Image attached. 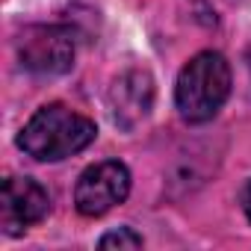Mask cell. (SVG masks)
Returning a JSON list of instances; mask_svg holds the SVG:
<instances>
[{"mask_svg":"<svg viewBox=\"0 0 251 251\" xmlns=\"http://www.w3.org/2000/svg\"><path fill=\"white\" fill-rule=\"evenodd\" d=\"M98 248H142V236L133 227H118L98 239Z\"/></svg>","mask_w":251,"mask_h":251,"instance_id":"cell-7","label":"cell"},{"mask_svg":"<svg viewBox=\"0 0 251 251\" xmlns=\"http://www.w3.org/2000/svg\"><path fill=\"white\" fill-rule=\"evenodd\" d=\"M227 95H230V65L222 53L201 50L180 68L175 86V103L183 121L204 124L216 118Z\"/></svg>","mask_w":251,"mask_h":251,"instance_id":"cell-2","label":"cell"},{"mask_svg":"<svg viewBox=\"0 0 251 251\" xmlns=\"http://www.w3.org/2000/svg\"><path fill=\"white\" fill-rule=\"evenodd\" d=\"M77 39L74 30L65 24H36L27 27L18 39V59L27 71L39 77L65 74L74 65Z\"/></svg>","mask_w":251,"mask_h":251,"instance_id":"cell-3","label":"cell"},{"mask_svg":"<svg viewBox=\"0 0 251 251\" xmlns=\"http://www.w3.org/2000/svg\"><path fill=\"white\" fill-rule=\"evenodd\" d=\"M98 136L95 121L65 103H45L18 133V148L39 163H59L86 151Z\"/></svg>","mask_w":251,"mask_h":251,"instance_id":"cell-1","label":"cell"},{"mask_svg":"<svg viewBox=\"0 0 251 251\" xmlns=\"http://www.w3.org/2000/svg\"><path fill=\"white\" fill-rule=\"evenodd\" d=\"M130 195V169L118 160H103L89 166L74 186V207L86 219L106 216L112 207L124 204Z\"/></svg>","mask_w":251,"mask_h":251,"instance_id":"cell-4","label":"cell"},{"mask_svg":"<svg viewBox=\"0 0 251 251\" xmlns=\"http://www.w3.org/2000/svg\"><path fill=\"white\" fill-rule=\"evenodd\" d=\"M239 201H242V210H245V216H248V222H251V180L242 186V195H239Z\"/></svg>","mask_w":251,"mask_h":251,"instance_id":"cell-8","label":"cell"},{"mask_svg":"<svg viewBox=\"0 0 251 251\" xmlns=\"http://www.w3.org/2000/svg\"><path fill=\"white\" fill-rule=\"evenodd\" d=\"M154 106V77L145 68H127L115 77L109 89V109L118 127L133 130L139 121L148 118Z\"/></svg>","mask_w":251,"mask_h":251,"instance_id":"cell-6","label":"cell"},{"mask_svg":"<svg viewBox=\"0 0 251 251\" xmlns=\"http://www.w3.org/2000/svg\"><path fill=\"white\" fill-rule=\"evenodd\" d=\"M50 213L48 189L33 177H6L0 192V227L9 236L24 233Z\"/></svg>","mask_w":251,"mask_h":251,"instance_id":"cell-5","label":"cell"}]
</instances>
